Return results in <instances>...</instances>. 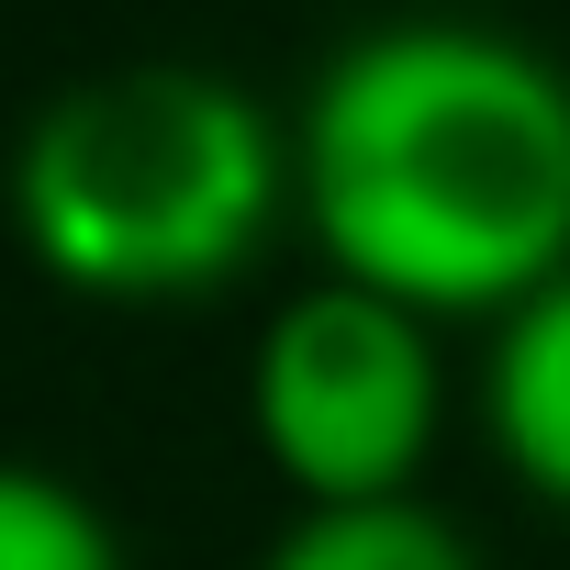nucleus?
<instances>
[{"mask_svg":"<svg viewBox=\"0 0 570 570\" xmlns=\"http://www.w3.org/2000/svg\"><path fill=\"white\" fill-rule=\"evenodd\" d=\"M481 436H492V459H503L548 514H570V268L537 279L514 314H492Z\"/></svg>","mask_w":570,"mask_h":570,"instance_id":"20e7f679","label":"nucleus"},{"mask_svg":"<svg viewBox=\"0 0 570 570\" xmlns=\"http://www.w3.org/2000/svg\"><path fill=\"white\" fill-rule=\"evenodd\" d=\"M292 202V135L213 68H101L35 101L12 235L79 303H213Z\"/></svg>","mask_w":570,"mask_h":570,"instance_id":"f03ea898","label":"nucleus"},{"mask_svg":"<svg viewBox=\"0 0 570 570\" xmlns=\"http://www.w3.org/2000/svg\"><path fill=\"white\" fill-rule=\"evenodd\" d=\"M257 570H481V548L425 492H392V503H303Z\"/></svg>","mask_w":570,"mask_h":570,"instance_id":"39448f33","label":"nucleus"},{"mask_svg":"<svg viewBox=\"0 0 570 570\" xmlns=\"http://www.w3.org/2000/svg\"><path fill=\"white\" fill-rule=\"evenodd\" d=\"M246 425H257L268 470L303 503H392V492H414L425 448L448 425L436 314L325 268V292H292L257 325Z\"/></svg>","mask_w":570,"mask_h":570,"instance_id":"7ed1b4c3","label":"nucleus"},{"mask_svg":"<svg viewBox=\"0 0 570 570\" xmlns=\"http://www.w3.org/2000/svg\"><path fill=\"white\" fill-rule=\"evenodd\" d=\"M0 570H124V537L68 470L0 459Z\"/></svg>","mask_w":570,"mask_h":570,"instance_id":"423d86ee","label":"nucleus"},{"mask_svg":"<svg viewBox=\"0 0 570 570\" xmlns=\"http://www.w3.org/2000/svg\"><path fill=\"white\" fill-rule=\"evenodd\" d=\"M292 202L325 268L470 325L570 268V68L470 12L347 35L292 135Z\"/></svg>","mask_w":570,"mask_h":570,"instance_id":"f257e3e1","label":"nucleus"}]
</instances>
